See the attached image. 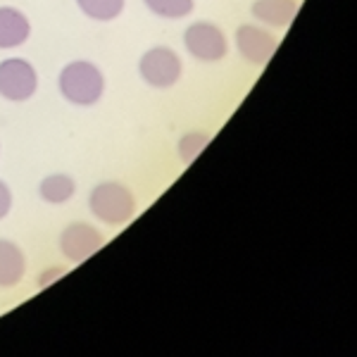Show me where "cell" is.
Masks as SVG:
<instances>
[{"label": "cell", "mask_w": 357, "mask_h": 357, "mask_svg": "<svg viewBox=\"0 0 357 357\" xmlns=\"http://www.w3.org/2000/svg\"><path fill=\"white\" fill-rule=\"evenodd\" d=\"M38 89V74L24 57H10L0 62V98L13 102L29 100Z\"/></svg>", "instance_id": "obj_3"}, {"label": "cell", "mask_w": 357, "mask_h": 357, "mask_svg": "<svg viewBox=\"0 0 357 357\" xmlns=\"http://www.w3.org/2000/svg\"><path fill=\"white\" fill-rule=\"evenodd\" d=\"M153 15L165 17V20H183L193 13V0H143Z\"/></svg>", "instance_id": "obj_13"}, {"label": "cell", "mask_w": 357, "mask_h": 357, "mask_svg": "<svg viewBox=\"0 0 357 357\" xmlns=\"http://www.w3.org/2000/svg\"><path fill=\"white\" fill-rule=\"evenodd\" d=\"M31 24L29 17L17 8H0V48H17L29 38Z\"/></svg>", "instance_id": "obj_9"}, {"label": "cell", "mask_w": 357, "mask_h": 357, "mask_svg": "<svg viewBox=\"0 0 357 357\" xmlns=\"http://www.w3.org/2000/svg\"><path fill=\"white\" fill-rule=\"evenodd\" d=\"M26 257L24 250L13 241L0 238V289H13L24 279Z\"/></svg>", "instance_id": "obj_8"}, {"label": "cell", "mask_w": 357, "mask_h": 357, "mask_svg": "<svg viewBox=\"0 0 357 357\" xmlns=\"http://www.w3.org/2000/svg\"><path fill=\"white\" fill-rule=\"evenodd\" d=\"M205 143H207V136H203V134H188V136H183V141H181V146H178V151H181L183 160L188 162V160H193L195 155L203 151Z\"/></svg>", "instance_id": "obj_14"}, {"label": "cell", "mask_w": 357, "mask_h": 357, "mask_svg": "<svg viewBox=\"0 0 357 357\" xmlns=\"http://www.w3.org/2000/svg\"><path fill=\"white\" fill-rule=\"evenodd\" d=\"M60 93L65 96L72 105H96L105 93V77L93 62L89 60H74L60 72Z\"/></svg>", "instance_id": "obj_1"}, {"label": "cell", "mask_w": 357, "mask_h": 357, "mask_svg": "<svg viewBox=\"0 0 357 357\" xmlns=\"http://www.w3.org/2000/svg\"><path fill=\"white\" fill-rule=\"evenodd\" d=\"M105 243L102 234L98 231L93 224L86 222H74L65 227V231L60 234V250L69 262H84L93 255L96 250H100V245Z\"/></svg>", "instance_id": "obj_6"}, {"label": "cell", "mask_w": 357, "mask_h": 357, "mask_svg": "<svg viewBox=\"0 0 357 357\" xmlns=\"http://www.w3.org/2000/svg\"><path fill=\"white\" fill-rule=\"evenodd\" d=\"M276 36L257 24H241L236 29V48L250 65H264L276 50Z\"/></svg>", "instance_id": "obj_7"}, {"label": "cell", "mask_w": 357, "mask_h": 357, "mask_svg": "<svg viewBox=\"0 0 357 357\" xmlns=\"http://www.w3.org/2000/svg\"><path fill=\"white\" fill-rule=\"evenodd\" d=\"M74 191H77V183H74V178L69 174H50V176H45L41 181V186H38L41 198L50 205L67 203L74 195Z\"/></svg>", "instance_id": "obj_11"}, {"label": "cell", "mask_w": 357, "mask_h": 357, "mask_svg": "<svg viewBox=\"0 0 357 357\" xmlns=\"http://www.w3.org/2000/svg\"><path fill=\"white\" fill-rule=\"evenodd\" d=\"M183 45L191 57L200 62H220L229 53V41L224 31L212 22H195L183 31Z\"/></svg>", "instance_id": "obj_4"}, {"label": "cell", "mask_w": 357, "mask_h": 357, "mask_svg": "<svg viewBox=\"0 0 357 357\" xmlns=\"http://www.w3.org/2000/svg\"><path fill=\"white\" fill-rule=\"evenodd\" d=\"M89 207L96 220L110 224V227H119V224H126L136 215V198L124 183L105 181L98 183L91 191Z\"/></svg>", "instance_id": "obj_2"}, {"label": "cell", "mask_w": 357, "mask_h": 357, "mask_svg": "<svg viewBox=\"0 0 357 357\" xmlns=\"http://www.w3.org/2000/svg\"><path fill=\"white\" fill-rule=\"evenodd\" d=\"M10 207H13V191L5 181H0V220L10 215Z\"/></svg>", "instance_id": "obj_15"}, {"label": "cell", "mask_w": 357, "mask_h": 357, "mask_svg": "<svg viewBox=\"0 0 357 357\" xmlns=\"http://www.w3.org/2000/svg\"><path fill=\"white\" fill-rule=\"evenodd\" d=\"M79 10L96 22H112L124 13L126 0H77Z\"/></svg>", "instance_id": "obj_12"}, {"label": "cell", "mask_w": 357, "mask_h": 357, "mask_svg": "<svg viewBox=\"0 0 357 357\" xmlns=\"http://www.w3.org/2000/svg\"><path fill=\"white\" fill-rule=\"evenodd\" d=\"M252 17L269 26H289L298 13V0H255L250 8Z\"/></svg>", "instance_id": "obj_10"}, {"label": "cell", "mask_w": 357, "mask_h": 357, "mask_svg": "<svg viewBox=\"0 0 357 357\" xmlns=\"http://www.w3.org/2000/svg\"><path fill=\"white\" fill-rule=\"evenodd\" d=\"M138 72L153 89H172L181 79V57L167 45H158L141 57Z\"/></svg>", "instance_id": "obj_5"}]
</instances>
